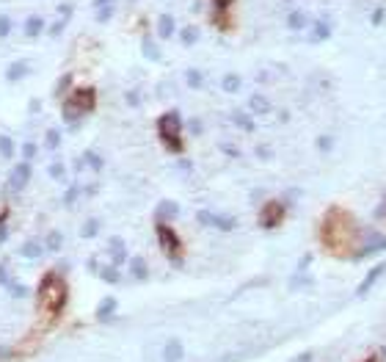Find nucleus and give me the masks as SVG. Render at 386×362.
I'll use <instances>...</instances> for the list:
<instances>
[{"label":"nucleus","mask_w":386,"mask_h":362,"mask_svg":"<svg viewBox=\"0 0 386 362\" xmlns=\"http://www.w3.org/2000/svg\"><path fill=\"white\" fill-rule=\"evenodd\" d=\"M36 299H39V313L44 318H58V313L63 310L67 304V282L58 277L55 271H47L39 282V290H36Z\"/></svg>","instance_id":"f257e3e1"},{"label":"nucleus","mask_w":386,"mask_h":362,"mask_svg":"<svg viewBox=\"0 0 386 362\" xmlns=\"http://www.w3.org/2000/svg\"><path fill=\"white\" fill-rule=\"evenodd\" d=\"M97 105V91L91 89V86H80V89H75L72 94L63 100V119L67 122H78L80 116L91 114Z\"/></svg>","instance_id":"f03ea898"},{"label":"nucleus","mask_w":386,"mask_h":362,"mask_svg":"<svg viewBox=\"0 0 386 362\" xmlns=\"http://www.w3.org/2000/svg\"><path fill=\"white\" fill-rule=\"evenodd\" d=\"M179 130H182V122H179L177 114H166L157 119V133H160L163 144H166L171 152H182V138H179Z\"/></svg>","instance_id":"7ed1b4c3"},{"label":"nucleus","mask_w":386,"mask_h":362,"mask_svg":"<svg viewBox=\"0 0 386 362\" xmlns=\"http://www.w3.org/2000/svg\"><path fill=\"white\" fill-rule=\"evenodd\" d=\"M210 9H213V14H210L213 25L221 28V31H229L232 14H235V0H210Z\"/></svg>","instance_id":"20e7f679"},{"label":"nucleus","mask_w":386,"mask_h":362,"mask_svg":"<svg viewBox=\"0 0 386 362\" xmlns=\"http://www.w3.org/2000/svg\"><path fill=\"white\" fill-rule=\"evenodd\" d=\"M157 241H160L163 252L168 254L174 263H179V257H182V241L177 238V232L171 230V227H163L157 224Z\"/></svg>","instance_id":"39448f33"},{"label":"nucleus","mask_w":386,"mask_h":362,"mask_svg":"<svg viewBox=\"0 0 386 362\" xmlns=\"http://www.w3.org/2000/svg\"><path fill=\"white\" fill-rule=\"evenodd\" d=\"M28 180H31V163H17L14 169H11V174H9V188L11 191H22L28 185Z\"/></svg>","instance_id":"423d86ee"},{"label":"nucleus","mask_w":386,"mask_h":362,"mask_svg":"<svg viewBox=\"0 0 386 362\" xmlns=\"http://www.w3.org/2000/svg\"><path fill=\"white\" fill-rule=\"evenodd\" d=\"M25 72H28V61H14L9 69H6V78H9V80H20Z\"/></svg>","instance_id":"0eeeda50"},{"label":"nucleus","mask_w":386,"mask_h":362,"mask_svg":"<svg viewBox=\"0 0 386 362\" xmlns=\"http://www.w3.org/2000/svg\"><path fill=\"white\" fill-rule=\"evenodd\" d=\"M42 28H44L42 17H28V22H25V33H28V36H39Z\"/></svg>","instance_id":"6e6552de"},{"label":"nucleus","mask_w":386,"mask_h":362,"mask_svg":"<svg viewBox=\"0 0 386 362\" xmlns=\"http://www.w3.org/2000/svg\"><path fill=\"white\" fill-rule=\"evenodd\" d=\"M22 254H25V257H39V254H42V246H39V241H25L22 243Z\"/></svg>","instance_id":"1a4fd4ad"},{"label":"nucleus","mask_w":386,"mask_h":362,"mask_svg":"<svg viewBox=\"0 0 386 362\" xmlns=\"http://www.w3.org/2000/svg\"><path fill=\"white\" fill-rule=\"evenodd\" d=\"M179 357H182V346H179V343H168V348H166V362H177Z\"/></svg>","instance_id":"9d476101"},{"label":"nucleus","mask_w":386,"mask_h":362,"mask_svg":"<svg viewBox=\"0 0 386 362\" xmlns=\"http://www.w3.org/2000/svg\"><path fill=\"white\" fill-rule=\"evenodd\" d=\"M6 221H9V205L0 208V243L9 238V230H6Z\"/></svg>","instance_id":"9b49d317"},{"label":"nucleus","mask_w":386,"mask_h":362,"mask_svg":"<svg viewBox=\"0 0 386 362\" xmlns=\"http://www.w3.org/2000/svg\"><path fill=\"white\" fill-rule=\"evenodd\" d=\"M171 31H174V20L168 14H163L160 17V36H171Z\"/></svg>","instance_id":"f8f14e48"},{"label":"nucleus","mask_w":386,"mask_h":362,"mask_svg":"<svg viewBox=\"0 0 386 362\" xmlns=\"http://www.w3.org/2000/svg\"><path fill=\"white\" fill-rule=\"evenodd\" d=\"M0 152H3L6 158L14 155V141H11L9 136H0Z\"/></svg>","instance_id":"ddd939ff"},{"label":"nucleus","mask_w":386,"mask_h":362,"mask_svg":"<svg viewBox=\"0 0 386 362\" xmlns=\"http://www.w3.org/2000/svg\"><path fill=\"white\" fill-rule=\"evenodd\" d=\"M11 33V20L6 14H0V36H9Z\"/></svg>","instance_id":"4468645a"},{"label":"nucleus","mask_w":386,"mask_h":362,"mask_svg":"<svg viewBox=\"0 0 386 362\" xmlns=\"http://www.w3.org/2000/svg\"><path fill=\"white\" fill-rule=\"evenodd\" d=\"M58 141H61L58 130H47V147H58Z\"/></svg>","instance_id":"2eb2a0df"},{"label":"nucleus","mask_w":386,"mask_h":362,"mask_svg":"<svg viewBox=\"0 0 386 362\" xmlns=\"http://www.w3.org/2000/svg\"><path fill=\"white\" fill-rule=\"evenodd\" d=\"M47 246L52 249V252H55V249L61 246V235H58V232H52V235L47 238Z\"/></svg>","instance_id":"dca6fc26"},{"label":"nucleus","mask_w":386,"mask_h":362,"mask_svg":"<svg viewBox=\"0 0 386 362\" xmlns=\"http://www.w3.org/2000/svg\"><path fill=\"white\" fill-rule=\"evenodd\" d=\"M113 304H116V301H113V299H108V301H105V304H102V307H99V318H105V315H108L110 310H113Z\"/></svg>","instance_id":"f3484780"},{"label":"nucleus","mask_w":386,"mask_h":362,"mask_svg":"<svg viewBox=\"0 0 386 362\" xmlns=\"http://www.w3.org/2000/svg\"><path fill=\"white\" fill-rule=\"evenodd\" d=\"M133 271H136L138 277H144V274H146V266H144V260H133Z\"/></svg>","instance_id":"a211bd4d"},{"label":"nucleus","mask_w":386,"mask_h":362,"mask_svg":"<svg viewBox=\"0 0 386 362\" xmlns=\"http://www.w3.org/2000/svg\"><path fill=\"white\" fill-rule=\"evenodd\" d=\"M22 155H25L28 161H31V158L36 155V147H33V144H25V147H22Z\"/></svg>","instance_id":"6ab92c4d"},{"label":"nucleus","mask_w":386,"mask_h":362,"mask_svg":"<svg viewBox=\"0 0 386 362\" xmlns=\"http://www.w3.org/2000/svg\"><path fill=\"white\" fill-rule=\"evenodd\" d=\"M94 230H97V221H89V224L83 227V235H94Z\"/></svg>","instance_id":"aec40b11"},{"label":"nucleus","mask_w":386,"mask_h":362,"mask_svg":"<svg viewBox=\"0 0 386 362\" xmlns=\"http://www.w3.org/2000/svg\"><path fill=\"white\" fill-rule=\"evenodd\" d=\"M50 174H52V177H61V174H63V169H61V163H52V169H50Z\"/></svg>","instance_id":"412c9836"},{"label":"nucleus","mask_w":386,"mask_h":362,"mask_svg":"<svg viewBox=\"0 0 386 362\" xmlns=\"http://www.w3.org/2000/svg\"><path fill=\"white\" fill-rule=\"evenodd\" d=\"M94 3H97V6H102V3H108V0H94Z\"/></svg>","instance_id":"4be33fe9"}]
</instances>
